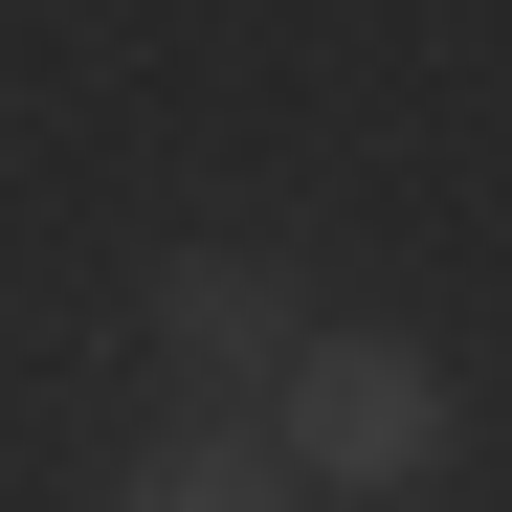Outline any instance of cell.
<instances>
[{"mask_svg":"<svg viewBox=\"0 0 512 512\" xmlns=\"http://www.w3.org/2000/svg\"><path fill=\"white\" fill-rule=\"evenodd\" d=\"M245 423H268L290 490H357V512H401V490L468 468V379L423 357V334H290V379L245 401Z\"/></svg>","mask_w":512,"mask_h":512,"instance_id":"obj_1","label":"cell"},{"mask_svg":"<svg viewBox=\"0 0 512 512\" xmlns=\"http://www.w3.org/2000/svg\"><path fill=\"white\" fill-rule=\"evenodd\" d=\"M290 334H312V312H290L268 245H179V268H156V357H179L201 401H268V379H290Z\"/></svg>","mask_w":512,"mask_h":512,"instance_id":"obj_2","label":"cell"},{"mask_svg":"<svg viewBox=\"0 0 512 512\" xmlns=\"http://www.w3.org/2000/svg\"><path fill=\"white\" fill-rule=\"evenodd\" d=\"M112 512H312V490L268 468V423H245V401H179L156 446H112Z\"/></svg>","mask_w":512,"mask_h":512,"instance_id":"obj_3","label":"cell"}]
</instances>
